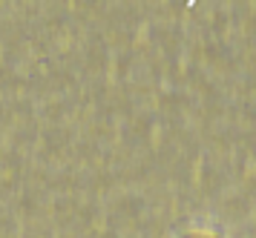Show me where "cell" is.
<instances>
[{
  "label": "cell",
  "instance_id": "1",
  "mask_svg": "<svg viewBox=\"0 0 256 238\" xmlns=\"http://www.w3.org/2000/svg\"><path fill=\"white\" fill-rule=\"evenodd\" d=\"M178 238H224L222 233H213V230H187Z\"/></svg>",
  "mask_w": 256,
  "mask_h": 238
}]
</instances>
